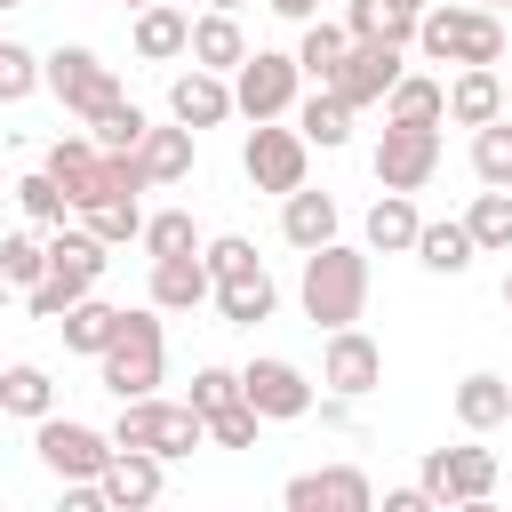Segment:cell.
Instances as JSON below:
<instances>
[{"instance_id": "cell-1", "label": "cell", "mask_w": 512, "mask_h": 512, "mask_svg": "<svg viewBox=\"0 0 512 512\" xmlns=\"http://www.w3.org/2000/svg\"><path fill=\"white\" fill-rule=\"evenodd\" d=\"M296 296H304V320L312 328H352L368 312V256L344 248V240L304 248V288Z\"/></svg>"}, {"instance_id": "cell-2", "label": "cell", "mask_w": 512, "mask_h": 512, "mask_svg": "<svg viewBox=\"0 0 512 512\" xmlns=\"http://www.w3.org/2000/svg\"><path fill=\"white\" fill-rule=\"evenodd\" d=\"M416 48L432 56V64H496L504 56V24L488 16V8H424L416 16Z\"/></svg>"}, {"instance_id": "cell-3", "label": "cell", "mask_w": 512, "mask_h": 512, "mask_svg": "<svg viewBox=\"0 0 512 512\" xmlns=\"http://www.w3.org/2000/svg\"><path fill=\"white\" fill-rule=\"evenodd\" d=\"M96 368H104L112 400H144L160 384V320L152 312H120V336L96 352Z\"/></svg>"}, {"instance_id": "cell-4", "label": "cell", "mask_w": 512, "mask_h": 512, "mask_svg": "<svg viewBox=\"0 0 512 512\" xmlns=\"http://www.w3.org/2000/svg\"><path fill=\"white\" fill-rule=\"evenodd\" d=\"M40 80H48L56 104L80 112V120H96L104 104H120V80H112V64H104L96 48H56V56L40 64Z\"/></svg>"}, {"instance_id": "cell-5", "label": "cell", "mask_w": 512, "mask_h": 512, "mask_svg": "<svg viewBox=\"0 0 512 512\" xmlns=\"http://www.w3.org/2000/svg\"><path fill=\"white\" fill-rule=\"evenodd\" d=\"M40 464L56 472V480H96L104 464H112V432H96V424H72V416H40Z\"/></svg>"}, {"instance_id": "cell-6", "label": "cell", "mask_w": 512, "mask_h": 512, "mask_svg": "<svg viewBox=\"0 0 512 512\" xmlns=\"http://www.w3.org/2000/svg\"><path fill=\"white\" fill-rule=\"evenodd\" d=\"M416 488L432 504H488L496 496V448H432Z\"/></svg>"}, {"instance_id": "cell-7", "label": "cell", "mask_w": 512, "mask_h": 512, "mask_svg": "<svg viewBox=\"0 0 512 512\" xmlns=\"http://www.w3.org/2000/svg\"><path fill=\"white\" fill-rule=\"evenodd\" d=\"M440 168V128H408V120H384V144H376V184L384 192H424Z\"/></svg>"}, {"instance_id": "cell-8", "label": "cell", "mask_w": 512, "mask_h": 512, "mask_svg": "<svg viewBox=\"0 0 512 512\" xmlns=\"http://www.w3.org/2000/svg\"><path fill=\"white\" fill-rule=\"evenodd\" d=\"M296 56H272V48H256V56H240V80H232V112H248V120H280L288 104H296Z\"/></svg>"}, {"instance_id": "cell-9", "label": "cell", "mask_w": 512, "mask_h": 512, "mask_svg": "<svg viewBox=\"0 0 512 512\" xmlns=\"http://www.w3.org/2000/svg\"><path fill=\"white\" fill-rule=\"evenodd\" d=\"M304 160H312V144H304L296 128H280V120H256V136H248V152H240V168H248L256 192H296V184H304Z\"/></svg>"}, {"instance_id": "cell-10", "label": "cell", "mask_w": 512, "mask_h": 512, "mask_svg": "<svg viewBox=\"0 0 512 512\" xmlns=\"http://www.w3.org/2000/svg\"><path fill=\"white\" fill-rule=\"evenodd\" d=\"M240 400L264 416V424H288V416H312V376L296 360H248L240 368Z\"/></svg>"}, {"instance_id": "cell-11", "label": "cell", "mask_w": 512, "mask_h": 512, "mask_svg": "<svg viewBox=\"0 0 512 512\" xmlns=\"http://www.w3.org/2000/svg\"><path fill=\"white\" fill-rule=\"evenodd\" d=\"M320 384L336 400H368L384 384V352L360 336V328H328V352H320Z\"/></svg>"}, {"instance_id": "cell-12", "label": "cell", "mask_w": 512, "mask_h": 512, "mask_svg": "<svg viewBox=\"0 0 512 512\" xmlns=\"http://www.w3.org/2000/svg\"><path fill=\"white\" fill-rule=\"evenodd\" d=\"M392 80H400V48H392V40H352L328 88L360 112V104H384V88H392Z\"/></svg>"}, {"instance_id": "cell-13", "label": "cell", "mask_w": 512, "mask_h": 512, "mask_svg": "<svg viewBox=\"0 0 512 512\" xmlns=\"http://www.w3.org/2000/svg\"><path fill=\"white\" fill-rule=\"evenodd\" d=\"M280 496H288V512H368V504H376L368 472H352V464H328V472H296Z\"/></svg>"}, {"instance_id": "cell-14", "label": "cell", "mask_w": 512, "mask_h": 512, "mask_svg": "<svg viewBox=\"0 0 512 512\" xmlns=\"http://www.w3.org/2000/svg\"><path fill=\"white\" fill-rule=\"evenodd\" d=\"M104 264H112V256H104V240H96L88 224H80V232L56 224V240H48V272H40V280H56L64 296H88V288L104 280Z\"/></svg>"}, {"instance_id": "cell-15", "label": "cell", "mask_w": 512, "mask_h": 512, "mask_svg": "<svg viewBox=\"0 0 512 512\" xmlns=\"http://www.w3.org/2000/svg\"><path fill=\"white\" fill-rule=\"evenodd\" d=\"M96 488H104L112 512H144V504H160V456L152 448H112V464L96 472Z\"/></svg>"}, {"instance_id": "cell-16", "label": "cell", "mask_w": 512, "mask_h": 512, "mask_svg": "<svg viewBox=\"0 0 512 512\" xmlns=\"http://www.w3.org/2000/svg\"><path fill=\"white\" fill-rule=\"evenodd\" d=\"M168 112L200 136V128H216V120H232V80L224 72H208V64H192L176 88H168Z\"/></svg>"}, {"instance_id": "cell-17", "label": "cell", "mask_w": 512, "mask_h": 512, "mask_svg": "<svg viewBox=\"0 0 512 512\" xmlns=\"http://www.w3.org/2000/svg\"><path fill=\"white\" fill-rule=\"evenodd\" d=\"M208 296H216V312H224L232 328H256V320H272V304H280V288H272V272H264V264H240V272H224Z\"/></svg>"}, {"instance_id": "cell-18", "label": "cell", "mask_w": 512, "mask_h": 512, "mask_svg": "<svg viewBox=\"0 0 512 512\" xmlns=\"http://www.w3.org/2000/svg\"><path fill=\"white\" fill-rule=\"evenodd\" d=\"M208 304V264L200 248L192 256H152V312H192Z\"/></svg>"}, {"instance_id": "cell-19", "label": "cell", "mask_w": 512, "mask_h": 512, "mask_svg": "<svg viewBox=\"0 0 512 512\" xmlns=\"http://www.w3.org/2000/svg\"><path fill=\"white\" fill-rule=\"evenodd\" d=\"M184 56H192V64H208V72H240L248 40H240L232 8H208V16H192V40H184Z\"/></svg>"}, {"instance_id": "cell-20", "label": "cell", "mask_w": 512, "mask_h": 512, "mask_svg": "<svg viewBox=\"0 0 512 512\" xmlns=\"http://www.w3.org/2000/svg\"><path fill=\"white\" fill-rule=\"evenodd\" d=\"M504 416H512V384H504L496 368H472V376L456 384V424H464V432H496Z\"/></svg>"}, {"instance_id": "cell-21", "label": "cell", "mask_w": 512, "mask_h": 512, "mask_svg": "<svg viewBox=\"0 0 512 512\" xmlns=\"http://www.w3.org/2000/svg\"><path fill=\"white\" fill-rule=\"evenodd\" d=\"M384 120L440 128V120H448V88H440V80H424V72H400V80L384 88Z\"/></svg>"}, {"instance_id": "cell-22", "label": "cell", "mask_w": 512, "mask_h": 512, "mask_svg": "<svg viewBox=\"0 0 512 512\" xmlns=\"http://www.w3.org/2000/svg\"><path fill=\"white\" fill-rule=\"evenodd\" d=\"M136 168H144V184L192 176V128H184V120H176V128H144V136H136Z\"/></svg>"}, {"instance_id": "cell-23", "label": "cell", "mask_w": 512, "mask_h": 512, "mask_svg": "<svg viewBox=\"0 0 512 512\" xmlns=\"http://www.w3.org/2000/svg\"><path fill=\"white\" fill-rule=\"evenodd\" d=\"M184 40H192V16H184V8H168V0L136 8V56H144V64H168V56H184Z\"/></svg>"}, {"instance_id": "cell-24", "label": "cell", "mask_w": 512, "mask_h": 512, "mask_svg": "<svg viewBox=\"0 0 512 512\" xmlns=\"http://www.w3.org/2000/svg\"><path fill=\"white\" fill-rule=\"evenodd\" d=\"M496 112H504V80H496V64H464L456 88H448V120L480 128V120H496Z\"/></svg>"}, {"instance_id": "cell-25", "label": "cell", "mask_w": 512, "mask_h": 512, "mask_svg": "<svg viewBox=\"0 0 512 512\" xmlns=\"http://www.w3.org/2000/svg\"><path fill=\"white\" fill-rule=\"evenodd\" d=\"M280 232L296 240V248H320V240H336V200L328 192H280Z\"/></svg>"}, {"instance_id": "cell-26", "label": "cell", "mask_w": 512, "mask_h": 512, "mask_svg": "<svg viewBox=\"0 0 512 512\" xmlns=\"http://www.w3.org/2000/svg\"><path fill=\"white\" fill-rule=\"evenodd\" d=\"M56 328H64V344H72V352H88V360H96V352H104V344L120 336V304H96V296H72V304L56 312Z\"/></svg>"}, {"instance_id": "cell-27", "label": "cell", "mask_w": 512, "mask_h": 512, "mask_svg": "<svg viewBox=\"0 0 512 512\" xmlns=\"http://www.w3.org/2000/svg\"><path fill=\"white\" fill-rule=\"evenodd\" d=\"M296 136H304V144H320V152H336V144L352 136V104H344L336 88H312V96L296 104Z\"/></svg>"}, {"instance_id": "cell-28", "label": "cell", "mask_w": 512, "mask_h": 512, "mask_svg": "<svg viewBox=\"0 0 512 512\" xmlns=\"http://www.w3.org/2000/svg\"><path fill=\"white\" fill-rule=\"evenodd\" d=\"M96 160H104V152H96V136H56V144H48V176L72 192V208L96 192Z\"/></svg>"}, {"instance_id": "cell-29", "label": "cell", "mask_w": 512, "mask_h": 512, "mask_svg": "<svg viewBox=\"0 0 512 512\" xmlns=\"http://www.w3.org/2000/svg\"><path fill=\"white\" fill-rule=\"evenodd\" d=\"M80 224H88L104 248H120V240L144 232V208H136V192H96V200H80Z\"/></svg>"}, {"instance_id": "cell-30", "label": "cell", "mask_w": 512, "mask_h": 512, "mask_svg": "<svg viewBox=\"0 0 512 512\" xmlns=\"http://www.w3.org/2000/svg\"><path fill=\"white\" fill-rule=\"evenodd\" d=\"M416 224H424L416 200H408V192H384V200L368 208V248H376V256H400V248H416Z\"/></svg>"}, {"instance_id": "cell-31", "label": "cell", "mask_w": 512, "mask_h": 512, "mask_svg": "<svg viewBox=\"0 0 512 512\" xmlns=\"http://www.w3.org/2000/svg\"><path fill=\"white\" fill-rule=\"evenodd\" d=\"M0 408L40 424V416L56 408V384H48V368H40V360H16V368H0Z\"/></svg>"}, {"instance_id": "cell-32", "label": "cell", "mask_w": 512, "mask_h": 512, "mask_svg": "<svg viewBox=\"0 0 512 512\" xmlns=\"http://www.w3.org/2000/svg\"><path fill=\"white\" fill-rule=\"evenodd\" d=\"M464 232H472V248H480V256H504V248H512V184H488V192L472 200Z\"/></svg>"}, {"instance_id": "cell-33", "label": "cell", "mask_w": 512, "mask_h": 512, "mask_svg": "<svg viewBox=\"0 0 512 512\" xmlns=\"http://www.w3.org/2000/svg\"><path fill=\"white\" fill-rule=\"evenodd\" d=\"M208 440V416L192 408V400H160V424H152V456L168 464V456H192Z\"/></svg>"}, {"instance_id": "cell-34", "label": "cell", "mask_w": 512, "mask_h": 512, "mask_svg": "<svg viewBox=\"0 0 512 512\" xmlns=\"http://www.w3.org/2000/svg\"><path fill=\"white\" fill-rule=\"evenodd\" d=\"M344 48H352V32H344V24H304L296 72H304L312 88H328V80H336V64H344Z\"/></svg>"}, {"instance_id": "cell-35", "label": "cell", "mask_w": 512, "mask_h": 512, "mask_svg": "<svg viewBox=\"0 0 512 512\" xmlns=\"http://www.w3.org/2000/svg\"><path fill=\"white\" fill-rule=\"evenodd\" d=\"M480 248H472V232L464 224H416V264L424 272H464Z\"/></svg>"}, {"instance_id": "cell-36", "label": "cell", "mask_w": 512, "mask_h": 512, "mask_svg": "<svg viewBox=\"0 0 512 512\" xmlns=\"http://www.w3.org/2000/svg\"><path fill=\"white\" fill-rule=\"evenodd\" d=\"M472 168H480V184H512V128H504V112L472 128Z\"/></svg>"}, {"instance_id": "cell-37", "label": "cell", "mask_w": 512, "mask_h": 512, "mask_svg": "<svg viewBox=\"0 0 512 512\" xmlns=\"http://www.w3.org/2000/svg\"><path fill=\"white\" fill-rule=\"evenodd\" d=\"M136 240H144V256H192V248H200V232H192V216H184V208L144 216V232H136Z\"/></svg>"}, {"instance_id": "cell-38", "label": "cell", "mask_w": 512, "mask_h": 512, "mask_svg": "<svg viewBox=\"0 0 512 512\" xmlns=\"http://www.w3.org/2000/svg\"><path fill=\"white\" fill-rule=\"evenodd\" d=\"M48 272V240H32V232H0V280L8 288H32Z\"/></svg>"}, {"instance_id": "cell-39", "label": "cell", "mask_w": 512, "mask_h": 512, "mask_svg": "<svg viewBox=\"0 0 512 512\" xmlns=\"http://www.w3.org/2000/svg\"><path fill=\"white\" fill-rule=\"evenodd\" d=\"M144 128H152V120H144V112H136L128 96H120V104H104V112L88 120V136H96L104 152H136V136H144Z\"/></svg>"}, {"instance_id": "cell-40", "label": "cell", "mask_w": 512, "mask_h": 512, "mask_svg": "<svg viewBox=\"0 0 512 512\" xmlns=\"http://www.w3.org/2000/svg\"><path fill=\"white\" fill-rule=\"evenodd\" d=\"M16 200H24V216H32V224H48V232L72 216V192H64L48 168H40V176H24V184H16Z\"/></svg>"}, {"instance_id": "cell-41", "label": "cell", "mask_w": 512, "mask_h": 512, "mask_svg": "<svg viewBox=\"0 0 512 512\" xmlns=\"http://www.w3.org/2000/svg\"><path fill=\"white\" fill-rule=\"evenodd\" d=\"M32 88H40V56L16 48V40H0V104H24Z\"/></svg>"}, {"instance_id": "cell-42", "label": "cell", "mask_w": 512, "mask_h": 512, "mask_svg": "<svg viewBox=\"0 0 512 512\" xmlns=\"http://www.w3.org/2000/svg\"><path fill=\"white\" fill-rule=\"evenodd\" d=\"M256 424H264V416H256L248 400H224V408L208 416V440H216V448H256Z\"/></svg>"}, {"instance_id": "cell-43", "label": "cell", "mask_w": 512, "mask_h": 512, "mask_svg": "<svg viewBox=\"0 0 512 512\" xmlns=\"http://www.w3.org/2000/svg\"><path fill=\"white\" fill-rule=\"evenodd\" d=\"M224 400H240V368H200V376H192V408L216 416Z\"/></svg>"}, {"instance_id": "cell-44", "label": "cell", "mask_w": 512, "mask_h": 512, "mask_svg": "<svg viewBox=\"0 0 512 512\" xmlns=\"http://www.w3.org/2000/svg\"><path fill=\"white\" fill-rule=\"evenodd\" d=\"M200 264H208V288H216L224 272H240V264H256V248H248L240 232H224V240H208V248H200Z\"/></svg>"}, {"instance_id": "cell-45", "label": "cell", "mask_w": 512, "mask_h": 512, "mask_svg": "<svg viewBox=\"0 0 512 512\" xmlns=\"http://www.w3.org/2000/svg\"><path fill=\"white\" fill-rule=\"evenodd\" d=\"M344 32L352 40H384V0H352L344 8Z\"/></svg>"}, {"instance_id": "cell-46", "label": "cell", "mask_w": 512, "mask_h": 512, "mask_svg": "<svg viewBox=\"0 0 512 512\" xmlns=\"http://www.w3.org/2000/svg\"><path fill=\"white\" fill-rule=\"evenodd\" d=\"M384 512H432V496H424V488H392V496H384Z\"/></svg>"}, {"instance_id": "cell-47", "label": "cell", "mask_w": 512, "mask_h": 512, "mask_svg": "<svg viewBox=\"0 0 512 512\" xmlns=\"http://www.w3.org/2000/svg\"><path fill=\"white\" fill-rule=\"evenodd\" d=\"M264 8H272V16H288V24H312V8H320V0H264Z\"/></svg>"}, {"instance_id": "cell-48", "label": "cell", "mask_w": 512, "mask_h": 512, "mask_svg": "<svg viewBox=\"0 0 512 512\" xmlns=\"http://www.w3.org/2000/svg\"><path fill=\"white\" fill-rule=\"evenodd\" d=\"M384 8H400V16H424V8H432V0H384Z\"/></svg>"}, {"instance_id": "cell-49", "label": "cell", "mask_w": 512, "mask_h": 512, "mask_svg": "<svg viewBox=\"0 0 512 512\" xmlns=\"http://www.w3.org/2000/svg\"><path fill=\"white\" fill-rule=\"evenodd\" d=\"M208 8H240V0H208Z\"/></svg>"}, {"instance_id": "cell-50", "label": "cell", "mask_w": 512, "mask_h": 512, "mask_svg": "<svg viewBox=\"0 0 512 512\" xmlns=\"http://www.w3.org/2000/svg\"><path fill=\"white\" fill-rule=\"evenodd\" d=\"M504 304H512V272H504Z\"/></svg>"}, {"instance_id": "cell-51", "label": "cell", "mask_w": 512, "mask_h": 512, "mask_svg": "<svg viewBox=\"0 0 512 512\" xmlns=\"http://www.w3.org/2000/svg\"><path fill=\"white\" fill-rule=\"evenodd\" d=\"M472 8H504V0H472Z\"/></svg>"}, {"instance_id": "cell-52", "label": "cell", "mask_w": 512, "mask_h": 512, "mask_svg": "<svg viewBox=\"0 0 512 512\" xmlns=\"http://www.w3.org/2000/svg\"><path fill=\"white\" fill-rule=\"evenodd\" d=\"M128 8H152V0H128Z\"/></svg>"}, {"instance_id": "cell-53", "label": "cell", "mask_w": 512, "mask_h": 512, "mask_svg": "<svg viewBox=\"0 0 512 512\" xmlns=\"http://www.w3.org/2000/svg\"><path fill=\"white\" fill-rule=\"evenodd\" d=\"M0 304H8V280H0Z\"/></svg>"}, {"instance_id": "cell-54", "label": "cell", "mask_w": 512, "mask_h": 512, "mask_svg": "<svg viewBox=\"0 0 512 512\" xmlns=\"http://www.w3.org/2000/svg\"><path fill=\"white\" fill-rule=\"evenodd\" d=\"M0 8H24V0H0Z\"/></svg>"}]
</instances>
